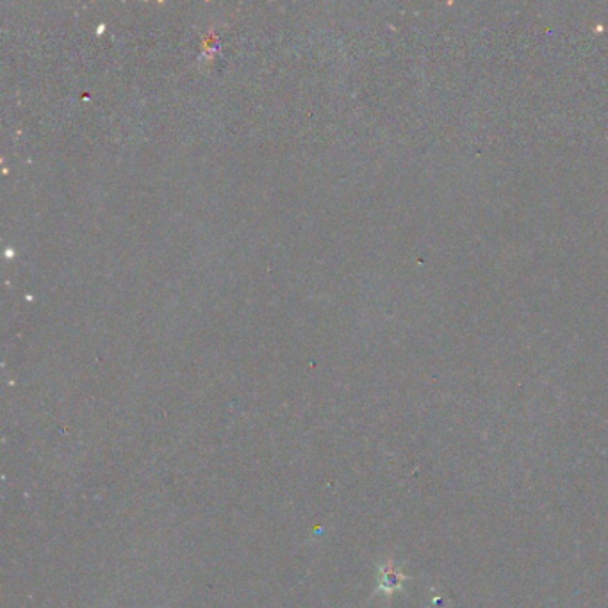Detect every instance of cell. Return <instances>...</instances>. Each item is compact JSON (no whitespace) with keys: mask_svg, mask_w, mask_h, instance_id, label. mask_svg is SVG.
I'll list each match as a JSON object with an SVG mask.
<instances>
[{"mask_svg":"<svg viewBox=\"0 0 608 608\" xmlns=\"http://www.w3.org/2000/svg\"><path fill=\"white\" fill-rule=\"evenodd\" d=\"M403 580L405 576L392 564H383L379 573V592H382V594H392V592L401 587Z\"/></svg>","mask_w":608,"mask_h":608,"instance_id":"1","label":"cell"}]
</instances>
